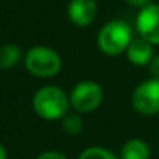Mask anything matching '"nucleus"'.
Wrapping results in <instances>:
<instances>
[{
	"mask_svg": "<svg viewBox=\"0 0 159 159\" xmlns=\"http://www.w3.org/2000/svg\"><path fill=\"white\" fill-rule=\"evenodd\" d=\"M70 106L69 95L56 86H44L36 91L33 97V109L34 112L48 122L62 120L67 116V109Z\"/></svg>",
	"mask_w": 159,
	"mask_h": 159,
	"instance_id": "f257e3e1",
	"label": "nucleus"
},
{
	"mask_svg": "<svg viewBox=\"0 0 159 159\" xmlns=\"http://www.w3.org/2000/svg\"><path fill=\"white\" fill-rule=\"evenodd\" d=\"M133 42V30L129 24L122 19L109 20L102 27L97 34V45L98 48L109 56H119L126 53L129 44Z\"/></svg>",
	"mask_w": 159,
	"mask_h": 159,
	"instance_id": "f03ea898",
	"label": "nucleus"
},
{
	"mask_svg": "<svg viewBox=\"0 0 159 159\" xmlns=\"http://www.w3.org/2000/svg\"><path fill=\"white\" fill-rule=\"evenodd\" d=\"M27 70L38 78H52L61 72L62 59L59 53L47 45H34L25 55Z\"/></svg>",
	"mask_w": 159,
	"mask_h": 159,
	"instance_id": "7ed1b4c3",
	"label": "nucleus"
},
{
	"mask_svg": "<svg viewBox=\"0 0 159 159\" xmlns=\"http://www.w3.org/2000/svg\"><path fill=\"white\" fill-rule=\"evenodd\" d=\"M70 106L76 112H92L103 102V89L97 81L92 80H83L72 89Z\"/></svg>",
	"mask_w": 159,
	"mask_h": 159,
	"instance_id": "20e7f679",
	"label": "nucleus"
},
{
	"mask_svg": "<svg viewBox=\"0 0 159 159\" xmlns=\"http://www.w3.org/2000/svg\"><path fill=\"white\" fill-rule=\"evenodd\" d=\"M133 108L143 116L159 112V78H148L142 81L133 92Z\"/></svg>",
	"mask_w": 159,
	"mask_h": 159,
	"instance_id": "39448f33",
	"label": "nucleus"
},
{
	"mask_svg": "<svg viewBox=\"0 0 159 159\" xmlns=\"http://www.w3.org/2000/svg\"><path fill=\"white\" fill-rule=\"evenodd\" d=\"M136 28L140 38L151 45H159V3H148L140 8L136 17Z\"/></svg>",
	"mask_w": 159,
	"mask_h": 159,
	"instance_id": "423d86ee",
	"label": "nucleus"
},
{
	"mask_svg": "<svg viewBox=\"0 0 159 159\" xmlns=\"http://www.w3.org/2000/svg\"><path fill=\"white\" fill-rule=\"evenodd\" d=\"M98 13L97 0H70L67 7L69 20L76 27H89Z\"/></svg>",
	"mask_w": 159,
	"mask_h": 159,
	"instance_id": "0eeeda50",
	"label": "nucleus"
},
{
	"mask_svg": "<svg viewBox=\"0 0 159 159\" xmlns=\"http://www.w3.org/2000/svg\"><path fill=\"white\" fill-rule=\"evenodd\" d=\"M153 56H154L153 45L143 38L133 39V42L129 44L126 50V58L134 66H148Z\"/></svg>",
	"mask_w": 159,
	"mask_h": 159,
	"instance_id": "6e6552de",
	"label": "nucleus"
},
{
	"mask_svg": "<svg viewBox=\"0 0 159 159\" xmlns=\"http://www.w3.org/2000/svg\"><path fill=\"white\" fill-rule=\"evenodd\" d=\"M120 159H150V147L142 139H129L120 150Z\"/></svg>",
	"mask_w": 159,
	"mask_h": 159,
	"instance_id": "1a4fd4ad",
	"label": "nucleus"
},
{
	"mask_svg": "<svg viewBox=\"0 0 159 159\" xmlns=\"http://www.w3.org/2000/svg\"><path fill=\"white\" fill-rule=\"evenodd\" d=\"M22 58V50L17 44L8 42L2 45V50H0V67L2 69H11L14 67Z\"/></svg>",
	"mask_w": 159,
	"mask_h": 159,
	"instance_id": "9d476101",
	"label": "nucleus"
},
{
	"mask_svg": "<svg viewBox=\"0 0 159 159\" xmlns=\"http://www.w3.org/2000/svg\"><path fill=\"white\" fill-rule=\"evenodd\" d=\"M78 159H120V156H116L112 151L103 147H89L81 151Z\"/></svg>",
	"mask_w": 159,
	"mask_h": 159,
	"instance_id": "9b49d317",
	"label": "nucleus"
},
{
	"mask_svg": "<svg viewBox=\"0 0 159 159\" xmlns=\"http://www.w3.org/2000/svg\"><path fill=\"white\" fill-rule=\"evenodd\" d=\"M62 129L69 134V136H78L83 131V120L76 114H67L62 119Z\"/></svg>",
	"mask_w": 159,
	"mask_h": 159,
	"instance_id": "f8f14e48",
	"label": "nucleus"
},
{
	"mask_svg": "<svg viewBox=\"0 0 159 159\" xmlns=\"http://www.w3.org/2000/svg\"><path fill=\"white\" fill-rule=\"evenodd\" d=\"M147 67H148V72H150L151 78H159V55H154Z\"/></svg>",
	"mask_w": 159,
	"mask_h": 159,
	"instance_id": "ddd939ff",
	"label": "nucleus"
},
{
	"mask_svg": "<svg viewBox=\"0 0 159 159\" xmlns=\"http://www.w3.org/2000/svg\"><path fill=\"white\" fill-rule=\"evenodd\" d=\"M36 159H67V156L62 154L61 151L50 150V151H44V153H41Z\"/></svg>",
	"mask_w": 159,
	"mask_h": 159,
	"instance_id": "4468645a",
	"label": "nucleus"
},
{
	"mask_svg": "<svg viewBox=\"0 0 159 159\" xmlns=\"http://www.w3.org/2000/svg\"><path fill=\"white\" fill-rule=\"evenodd\" d=\"M125 2L129 5V7H134V8H143L148 5L150 0H125Z\"/></svg>",
	"mask_w": 159,
	"mask_h": 159,
	"instance_id": "2eb2a0df",
	"label": "nucleus"
},
{
	"mask_svg": "<svg viewBox=\"0 0 159 159\" xmlns=\"http://www.w3.org/2000/svg\"><path fill=\"white\" fill-rule=\"evenodd\" d=\"M0 159H8V153L5 145H0Z\"/></svg>",
	"mask_w": 159,
	"mask_h": 159,
	"instance_id": "dca6fc26",
	"label": "nucleus"
}]
</instances>
